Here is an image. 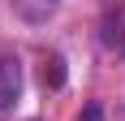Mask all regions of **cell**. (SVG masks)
<instances>
[{"instance_id": "cell-3", "label": "cell", "mask_w": 125, "mask_h": 121, "mask_svg": "<svg viewBox=\"0 0 125 121\" xmlns=\"http://www.w3.org/2000/svg\"><path fill=\"white\" fill-rule=\"evenodd\" d=\"M104 43L125 52V22H121V17H108V22H104Z\"/></svg>"}, {"instance_id": "cell-2", "label": "cell", "mask_w": 125, "mask_h": 121, "mask_svg": "<svg viewBox=\"0 0 125 121\" xmlns=\"http://www.w3.org/2000/svg\"><path fill=\"white\" fill-rule=\"evenodd\" d=\"M43 86H52V91L65 86V60L61 56H48V60H43Z\"/></svg>"}, {"instance_id": "cell-4", "label": "cell", "mask_w": 125, "mask_h": 121, "mask_svg": "<svg viewBox=\"0 0 125 121\" xmlns=\"http://www.w3.org/2000/svg\"><path fill=\"white\" fill-rule=\"evenodd\" d=\"M82 121H99V108H95V104H91V108L82 112Z\"/></svg>"}, {"instance_id": "cell-1", "label": "cell", "mask_w": 125, "mask_h": 121, "mask_svg": "<svg viewBox=\"0 0 125 121\" xmlns=\"http://www.w3.org/2000/svg\"><path fill=\"white\" fill-rule=\"evenodd\" d=\"M17 99H22V60L0 56V117H9Z\"/></svg>"}]
</instances>
